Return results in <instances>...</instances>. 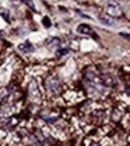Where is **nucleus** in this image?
<instances>
[{
  "mask_svg": "<svg viewBox=\"0 0 130 146\" xmlns=\"http://www.w3.org/2000/svg\"><path fill=\"white\" fill-rule=\"evenodd\" d=\"M107 12H108V15L113 16V17H118V16L122 15V11L119 9V6L117 5L116 3H113V1L108 3V5H107Z\"/></svg>",
  "mask_w": 130,
  "mask_h": 146,
  "instance_id": "1",
  "label": "nucleus"
},
{
  "mask_svg": "<svg viewBox=\"0 0 130 146\" xmlns=\"http://www.w3.org/2000/svg\"><path fill=\"white\" fill-rule=\"evenodd\" d=\"M46 86H47V89L49 91H55V90H57V88H58V80H57V79H53V84H52L51 80L47 79V80H46Z\"/></svg>",
  "mask_w": 130,
  "mask_h": 146,
  "instance_id": "2",
  "label": "nucleus"
},
{
  "mask_svg": "<svg viewBox=\"0 0 130 146\" xmlns=\"http://www.w3.org/2000/svg\"><path fill=\"white\" fill-rule=\"evenodd\" d=\"M24 1H26V4H27V5H29V6H30V9H33V10L35 9V7H34V5L32 4V0H24Z\"/></svg>",
  "mask_w": 130,
  "mask_h": 146,
  "instance_id": "7",
  "label": "nucleus"
},
{
  "mask_svg": "<svg viewBox=\"0 0 130 146\" xmlns=\"http://www.w3.org/2000/svg\"><path fill=\"white\" fill-rule=\"evenodd\" d=\"M89 30H90V28L88 25H86V24H82V25L78 27V31L79 33H89Z\"/></svg>",
  "mask_w": 130,
  "mask_h": 146,
  "instance_id": "3",
  "label": "nucleus"
},
{
  "mask_svg": "<svg viewBox=\"0 0 130 146\" xmlns=\"http://www.w3.org/2000/svg\"><path fill=\"white\" fill-rule=\"evenodd\" d=\"M18 48H20L21 50H23V52H28V49H32V44L27 42V43H24V44H21Z\"/></svg>",
  "mask_w": 130,
  "mask_h": 146,
  "instance_id": "4",
  "label": "nucleus"
},
{
  "mask_svg": "<svg viewBox=\"0 0 130 146\" xmlns=\"http://www.w3.org/2000/svg\"><path fill=\"white\" fill-rule=\"evenodd\" d=\"M102 23L104 24H106V25H112V23H111V21L110 19H106V18H102Z\"/></svg>",
  "mask_w": 130,
  "mask_h": 146,
  "instance_id": "6",
  "label": "nucleus"
},
{
  "mask_svg": "<svg viewBox=\"0 0 130 146\" xmlns=\"http://www.w3.org/2000/svg\"><path fill=\"white\" fill-rule=\"evenodd\" d=\"M43 25H45L46 28H49V27H51V22H49L48 18H43Z\"/></svg>",
  "mask_w": 130,
  "mask_h": 146,
  "instance_id": "5",
  "label": "nucleus"
}]
</instances>
